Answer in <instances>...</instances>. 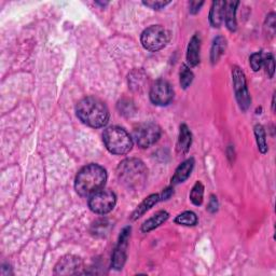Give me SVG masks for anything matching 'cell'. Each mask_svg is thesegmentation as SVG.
Returning a JSON list of instances; mask_svg holds the SVG:
<instances>
[{"mask_svg":"<svg viewBox=\"0 0 276 276\" xmlns=\"http://www.w3.org/2000/svg\"><path fill=\"white\" fill-rule=\"evenodd\" d=\"M134 140L141 148H148L155 144L161 136V127L153 122L137 125L134 130Z\"/></svg>","mask_w":276,"mask_h":276,"instance_id":"8992f818","label":"cell"},{"mask_svg":"<svg viewBox=\"0 0 276 276\" xmlns=\"http://www.w3.org/2000/svg\"><path fill=\"white\" fill-rule=\"evenodd\" d=\"M203 5H204L203 2H200V3L199 2H192V3H190V13H192V14L198 13Z\"/></svg>","mask_w":276,"mask_h":276,"instance_id":"f546056e","label":"cell"},{"mask_svg":"<svg viewBox=\"0 0 276 276\" xmlns=\"http://www.w3.org/2000/svg\"><path fill=\"white\" fill-rule=\"evenodd\" d=\"M193 166H194L193 159H189V160L185 161L182 164H180L178 166V169L176 170L175 175L173 176L172 185H178V183L183 182L188 179L189 176L191 175L192 170H193Z\"/></svg>","mask_w":276,"mask_h":276,"instance_id":"4fadbf2b","label":"cell"},{"mask_svg":"<svg viewBox=\"0 0 276 276\" xmlns=\"http://www.w3.org/2000/svg\"><path fill=\"white\" fill-rule=\"evenodd\" d=\"M171 2H145L144 5L147 6V7H149L153 10H161L162 8H164L165 6L167 5H170Z\"/></svg>","mask_w":276,"mask_h":276,"instance_id":"83f0119b","label":"cell"},{"mask_svg":"<svg viewBox=\"0 0 276 276\" xmlns=\"http://www.w3.org/2000/svg\"><path fill=\"white\" fill-rule=\"evenodd\" d=\"M174 97V91L171 84L165 80H157L150 90V100L156 106L169 105Z\"/></svg>","mask_w":276,"mask_h":276,"instance_id":"30bf717a","label":"cell"},{"mask_svg":"<svg viewBox=\"0 0 276 276\" xmlns=\"http://www.w3.org/2000/svg\"><path fill=\"white\" fill-rule=\"evenodd\" d=\"M191 143H192L191 132L188 129V126H187L186 124H182L180 126L178 143H177V151H178L181 154L187 153L190 149Z\"/></svg>","mask_w":276,"mask_h":276,"instance_id":"2e32d148","label":"cell"},{"mask_svg":"<svg viewBox=\"0 0 276 276\" xmlns=\"http://www.w3.org/2000/svg\"><path fill=\"white\" fill-rule=\"evenodd\" d=\"M225 48H226V40L224 37L218 36L214 39L211 51V61L213 64H216L219 61V58L225 51Z\"/></svg>","mask_w":276,"mask_h":276,"instance_id":"d6986e66","label":"cell"},{"mask_svg":"<svg viewBox=\"0 0 276 276\" xmlns=\"http://www.w3.org/2000/svg\"><path fill=\"white\" fill-rule=\"evenodd\" d=\"M116 194L109 190H100L92 194L88 199L90 210L98 215L110 213L116 205Z\"/></svg>","mask_w":276,"mask_h":276,"instance_id":"52a82bcc","label":"cell"},{"mask_svg":"<svg viewBox=\"0 0 276 276\" xmlns=\"http://www.w3.org/2000/svg\"><path fill=\"white\" fill-rule=\"evenodd\" d=\"M232 77L236 101H238L242 110H247L250 106L251 98L249 96L245 75L239 67H234L232 72Z\"/></svg>","mask_w":276,"mask_h":276,"instance_id":"ba28073f","label":"cell"},{"mask_svg":"<svg viewBox=\"0 0 276 276\" xmlns=\"http://www.w3.org/2000/svg\"><path fill=\"white\" fill-rule=\"evenodd\" d=\"M240 5L239 2H225L224 19L226 27L230 32H235L238 23H236V8Z\"/></svg>","mask_w":276,"mask_h":276,"instance_id":"5bb4252c","label":"cell"},{"mask_svg":"<svg viewBox=\"0 0 276 276\" xmlns=\"http://www.w3.org/2000/svg\"><path fill=\"white\" fill-rule=\"evenodd\" d=\"M107 181V173L98 164H88L76 176L75 189L81 196H91L103 189Z\"/></svg>","mask_w":276,"mask_h":276,"instance_id":"6da1fadb","label":"cell"},{"mask_svg":"<svg viewBox=\"0 0 276 276\" xmlns=\"http://www.w3.org/2000/svg\"><path fill=\"white\" fill-rule=\"evenodd\" d=\"M117 176L127 189L140 190L146 185L148 170L141 160L126 159L118 166Z\"/></svg>","mask_w":276,"mask_h":276,"instance_id":"3957f363","label":"cell"},{"mask_svg":"<svg viewBox=\"0 0 276 276\" xmlns=\"http://www.w3.org/2000/svg\"><path fill=\"white\" fill-rule=\"evenodd\" d=\"M77 116L84 124L91 127H102L109 120V110L98 98L85 97L78 103Z\"/></svg>","mask_w":276,"mask_h":276,"instance_id":"7a4b0ae2","label":"cell"},{"mask_svg":"<svg viewBox=\"0 0 276 276\" xmlns=\"http://www.w3.org/2000/svg\"><path fill=\"white\" fill-rule=\"evenodd\" d=\"M131 235V226L124 228L119 236L117 247L113 250L112 259H111V267L114 270H121L126 261V249L129 245V239Z\"/></svg>","mask_w":276,"mask_h":276,"instance_id":"9c48e42d","label":"cell"},{"mask_svg":"<svg viewBox=\"0 0 276 276\" xmlns=\"http://www.w3.org/2000/svg\"><path fill=\"white\" fill-rule=\"evenodd\" d=\"M94 230L92 231L94 235L96 236H104L105 234L108 233V231H109V222H108L107 220H98L94 223L93 225Z\"/></svg>","mask_w":276,"mask_h":276,"instance_id":"d4e9b609","label":"cell"},{"mask_svg":"<svg viewBox=\"0 0 276 276\" xmlns=\"http://www.w3.org/2000/svg\"><path fill=\"white\" fill-rule=\"evenodd\" d=\"M193 73L191 72L190 67H188L187 65H182L181 66V71H180V84L182 86V88L189 87L190 84L193 81Z\"/></svg>","mask_w":276,"mask_h":276,"instance_id":"603a6c76","label":"cell"},{"mask_svg":"<svg viewBox=\"0 0 276 276\" xmlns=\"http://www.w3.org/2000/svg\"><path fill=\"white\" fill-rule=\"evenodd\" d=\"M263 66L265 68V72H267L268 76L270 78L273 77L274 75V69H275V63H274V57L272 54H268L264 56V61H263Z\"/></svg>","mask_w":276,"mask_h":276,"instance_id":"4316f807","label":"cell"},{"mask_svg":"<svg viewBox=\"0 0 276 276\" xmlns=\"http://www.w3.org/2000/svg\"><path fill=\"white\" fill-rule=\"evenodd\" d=\"M200 50H201V38L199 34H195L189 42L188 51H187V62L191 66L195 67L200 63Z\"/></svg>","mask_w":276,"mask_h":276,"instance_id":"7c38bea8","label":"cell"},{"mask_svg":"<svg viewBox=\"0 0 276 276\" xmlns=\"http://www.w3.org/2000/svg\"><path fill=\"white\" fill-rule=\"evenodd\" d=\"M265 25L268 26V28H271L272 29V33H274V29H275V14L274 13H271L267 16V22H265Z\"/></svg>","mask_w":276,"mask_h":276,"instance_id":"4dcf8cb0","label":"cell"},{"mask_svg":"<svg viewBox=\"0 0 276 276\" xmlns=\"http://www.w3.org/2000/svg\"><path fill=\"white\" fill-rule=\"evenodd\" d=\"M225 2H214L210 12V21L214 27H220L224 18Z\"/></svg>","mask_w":276,"mask_h":276,"instance_id":"9a60e30c","label":"cell"},{"mask_svg":"<svg viewBox=\"0 0 276 276\" xmlns=\"http://www.w3.org/2000/svg\"><path fill=\"white\" fill-rule=\"evenodd\" d=\"M103 141L108 151L123 155L129 153L133 148V140L124 129L119 126H111L104 132Z\"/></svg>","mask_w":276,"mask_h":276,"instance_id":"277c9868","label":"cell"},{"mask_svg":"<svg viewBox=\"0 0 276 276\" xmlns=\"http://www.w3.org/2000/svg\"><path fill=\"white\" fill-rule=\"evenodd\" d=\"M172 195H173V189L169 188V189L164 190L163 193H162V195H160L161 201H163V200H169Z\"/></svg>","mask_w":276,"mask_h":276,"instance_id":"1f68e13d","label":"cell"},{"mask_svg":"<svg viewBox=\"0 0 276 276\" xmlns=\"http://www.w3.org/2000/svg\"><path fill=\"white\" fill-rule=\"evenodd\" d=\"M255 136L256 141H257L258 149L261 153H267L268 151V144L267 138H265V131L261 124H257L255 126Z\"/></svg>","mask_w":276,"mask_h":276,"instance_id":"ffe728a7","label":"cell"},{"mask_svg":"<svg viewBox=\"0 0 276 276\" xmlns=\"http://www.w3.org/2000/svg\"><path fill=\"white\" fill-rule=\"evenodd\" d=\"M118 110L124 117H132L135 113L134 103L130 100H122L118 103Z\"/></svg>","mask_w":276,"mask_h":276,"instance_id":"cb8c5ba5","label":"cell"},{"mask_svg":"<svg viewBox=\"0 0 276 276\" xmlns=\"http://www.w3.org/2000/svg\"><path fill=\"white\" fill-rule=\"evenodd\" d=\"M203 196H204V186L200 181H198L191 190L190 200L194 205L199 206L203 203Z\"/></svg>","mask_w":276,"mask_h":276,"instance_id":"7402d4cb","label":"cell"},{"mask_svg":"<svg viewBox=\"0 0 276 276\" xmlns=\"http://www.w3.org/2000/svg\"><path fill=\"white\" fill-rule=\"evenodd\" d=\"M142 44L148 51L155 52L163 49L170 40V35L161 25H152L142 34Z\"/></svg>","mask_w":276,"mask_h":276,"instance_id":"5b68a950","label":"cell"},{"mask_svg":"<svg viewBox=\"0 0 276 276\" xmlns=\"http://www.w3.org/2000/svg\"><path fill=\"white\" fill-rule=\"evenodd\" d=\"M169 213L165 211H161L157 212L154 216H152L150 219H148L147 221L144 222V224L142 225V231L143 232H149L154 230L157 226H160L163 222H165L167 219H169Z\"/></svg>","mask_w":276,"mask_h":276,"instance_id":"e0dca14e","label":"cell"},{"mask_svg":"<svg viewBox=\"0 0 276 276\" xmlns=\"http://www.w3.org/2000/svg\"><path fill=\"white\" fill-rule=\"evenodd\" d=\"M263 61H264V55L260 52L258 53H254L250 56V66L252 68L254 72H258L263 66Z\"/></svg>","mask_w":276,"mask_h":276,"instance_id":"484cf974","label":"cell"},{"mask_svg":"<svg viewBox=\"0 0 276 276\" xmlns=\"http://www.w3.org/2000/svg\"><path fill=\"white\" fill-rule=\"evenodd\" d=\"M207 210L211 213H216L218 211V201H217V198L214 195L211 196V200L209 203V207H207Z\"/></svg>","mask_w":276,"mask_h":276,"instance_id":"f1b7e54d","label":"cell"},{"mask_svg":"<svg viewBox=\"0 0 276 276\" xmlns=\"http://www.w3.org/2000/svg\"><path fill=\"white\" fill-rule=\"evenodd\" d=\"M175 222L187 226L195 225L198 223V217H196V215L193 212H185L176 217Z\"/></svg>","mask_w":276,"mask_h":276,"instance_id":"44dd1931","label":"cell"},{"mask_svg":"<svg viewBox=\"0 0 276 276\" xmlns=\"http://www.w3.org/2000/svg\"><path fill=\"white\" fill-rule=\"evenodd\" d=\"M159 201H161V198H160L159 194H151V195L148 196L147 199H145L144 202L141 203V205H138V207L132 215V219L136 220L138 218H141V217L146 212L149 211L151 207H153Z\"/></svg>","mask_w":276,"mask_h":276,"instance_id":"ac0fdd59","label":"cell"},{"mask_svg":"<svg viewBox=\"0 0 276 276\" xmlns=\"http://www.w3.org/2000/svg\"><path fill=\"white\" fill-rule=\"evenodd\" d=\"M82 260L73 255L63 257L55 265L54 273L58 275H75L81 273Z\"/></svg>","mask_w":276,"mask_h":276,"instance_id":"8fae6325","label":"cell"}]
</instances>
